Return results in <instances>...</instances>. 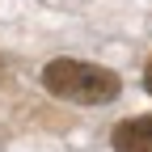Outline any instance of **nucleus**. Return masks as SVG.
I'll use <instances>...</instances> for the list:
<instances>
[{
	"label": "nucleus",
	"mask_w": 152,
	"mask_h": 152,
	"mask_svg": "<svg viewBox=\"0 0 152 152\" xmlns=\"http://www.w3.org/2000/svg\"><path fill=\"white\" fill-rule=\"evenodd\" d=\"M144 89L152 93V59H148V68H144Z\"/></svg>",
	"instance_id": "7ed1b4c3"
},
{
	"label": "nucleus",
	"mask_w": 152,
	"mask_h": 152,
	"mask_svg": "<svg viewBox=\"0 0 152 152\" xmlns=\"http://www.w3.org/2000/svg\"><path fill=\"white\" fill-rule=\"evenodd\" d=\"M110 144H114V152H152V114L118 123L114 135H110Z\"/></svg>",
	"instance_id": "f03ea898"
},
{
	"label": "nucleus",
	"mask_w": 152,
	"mask_h": 152,
	"mask_svg": "<svg viewBox=\"0 0 152 152\" xmlns=\"http://www.w3.org/2000/svg\"><path fill=\"white\" fill-rule=\"evenodd\" d=\"M0 80H4V59H0Z\"/></svg>",
	"instance_id": "20e7f679"
},
{
	"label": "nucleus",
	"mask_w": 152,
	"mask_h": 152,
	"mask_svg": "<svg viewBox=\"0 0 152 152\" xmlns=\"http://www.w3.org/2000/svg\"><path fill=\"white\" fill-rule=\"evenodd\" d=\"M42 89L55 93L64 102L76 106H106L118 97L123 80L102 64H85V59H51L42 68Z\"/></svg>",
	"instance_id": "f257e3e1"
}]
</instances>
